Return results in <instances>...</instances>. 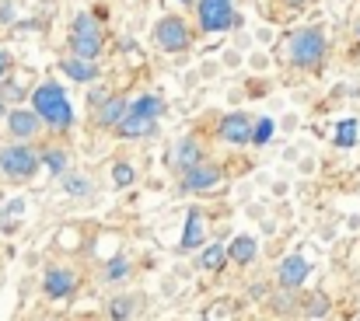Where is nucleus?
I'll return each instance as SVG.
<instances>
[{"mask_svg":"<svg viewBox=\"0 0 360 321\" xmlns=\"http://www.w3.org/2000/svg\"><path fill=\"white\" fill-rule=\"evenodd\" d=\"M196 164H203V143H200L196 136L175 140V147H172V168H175L179 175H186V171L196 168Z\"/></svg>","mask_w":360,"mask_h":321,"instance_id":"12","label":"nucleus"},{"mask_svg":"<svg viewBox=\"0 0 360 321\" xmlns=\"http://www.w3.org/2000/svg\"><path fill=\"white\" fill-rule=\"evenodd\" d=\"M28 102H32V112L39 115V122H42L46 129L67 133V129L74 126V105H70L67 91H63L56 81H42V84L28 95Z\"/></svg>","mask_w":360,"mask_h":321,"instance_id":"1","label":"nucleus"},{"mask_svg":"<svg viewBox=\"0 0 360 321\" xmlns=\"http://www.w3.org/2000/svg\"><path fill=\"white\" fill-rule=\"evenodd\" d=\"M203 241H207V234H203V214H200V210H189V220H186V230H182L179 248H182V251L203 248Z\"/></svg>","mask_w":360,"mask_h":321,"instance_id":"17","label":"nucleus"},{"mask_svg":"<svg viewBox=\"0 0 360 321\" xmlns=\"http://www.w3.org/2000/svg\"><path fill=\"white\" fill-rule=\"evenodd\" d=\"M126 276H129V258H126V255L109 258L105 269H102V280H105V283H120V280H126Z\"/></svg>","mask_w":360,"mask_h":321,"instance_id":"22","label":"nucleus"},{"mask_svg":"<svg viewBox=\"0 0 360 321\" xmlns=\"http://www.w3.org/2000/svg\"><path fill=\"white\" fill-rule=\"evenodd\" d=\"M4 115H7V108H4V102H0V119H4Z\"/></svg>","mask_w":360,"mask_h":321,"instance_id":"30","label":"nucleus"},{"mask_svg":"<svg viewBox=\"0 0 360 321\" xmlns=\"http://www.w3.org/2000/svg\"><path fill=\"white\" fill-rule=\"evenodd\" d=\"M154 126L158 122H150V119H140V115H122L120 126H116V136L120 140H143V136H150L154 133Z\"/></svg>","mask_w":360,"mask_h":321,"instance_id":"16","label":"nucleus"},{"mask_svg":"<svg viewBox=\"0 0 360 321\" xmlns=\"http://www.w3.org/2000/svg\"><path fill=\"white\" fill-rule=\"evenodd\" d=\"M42 129H46V126L39 122V115H35L32 108H11V112H7V133H11L14 143H28V140H35Z\"/></svg>","mask_w":360,"mask_h":321,"instance_id":"10","label":"nucleus"},{"mask_svg":"<svg viewBox=\"0 0 360 321\" xmlns=\"http://www.w3.org/2000/svg\"><path fill=\"white\" fill-rule=\"evenodd\" d=\"M326 53H329V39H326V32H322L319 25L301 28V32H294V35L287 39V56H290V63L301 67V70H319L322 60H326Z\"/></svg>","mask_w":360,"mask_h":321,"instance_id":"2","label":"nucleus"},{"mask_svg":"<svg viewBox=\"0 0 360 321\" xmlns=\"http://www.w3.org/2000/svg\"><path fill=\"white\" fill-rule=\"evenodd\" d=\"M39 161L49 168V175H67V150L49 147V150H42V154H39Z\"/></svg>","mask_w":360,"mask_h":321,"instance_id":"21","label":"nucleus"},{"mask_svg":"<svg viewBox=\"0 0 360 321\" xmlns=\"http://www.w3.org/2000/svg\"><path fill=\"white\" fill-rule=\"evenodd\" d=\"M63 189H67L70 196H88V192H91V182H88L84 175H67V178H63Z\"/></svg>","mask_w":360,"mask_h":321,"instance_id":"26","label":"nucleus"},{"mask_svg":"<svg viewBox=\"0 0 360 321\" xmlns=\"http://www.w3.org/2000/svg\"><path fill=\"white\" fill-rule=\"evenodd\" d=\"M357 122L354 119H347V122H340V133H336V147H354L357 143Z\"/></svg>","mask_w":360,"mask_h":321,"instance_id":"25","label":"nucleus"},{"mask_svg":"<svg viewBox=\"0 0 360 321\" xmlns=\"http://www.w3.org/2000/svg\"><path fill=\"white\" fill-rule=\"evenodd\" d=\"M255 255H259V241H255L252 234H235V237H231V244H228V262L248 266V262H255Z\"/></svg>","mask_w":360,"mask_h":321,"instance_id":"14","label":"nucleus"},{"mask_svg":"<svg viewBox=\"0 0 360 321\" xmlns=\"http://www.w3.org/2000/svg\"><path fill=\"white\" fill-rule=\"evenodd\" d=\"M179 4H193V7H196V0H179Z\"/></svg>","mask_w":360,"mask_h":321,"instance_id":"31","label":"nucleus"},{"mask_svg":"<svg viewBox=\"0 0 360 321\" xmlns=\"http://www.w3.org/2000/svg\"><path fill=\"white\" fill-rule=\"evenodd\" d=\"M11 70H14V60H11V53H7V49H0V84L11 77Z\"/></svg>","mask_w":360,"mask_h":321,"instance_id":"27","label":"nucleus"},{"mask_svg":"<svg viewBox=\"0 0 360 321\" xmlns=\"http://www.w3.org/2000/svg\"><path fill=\"white\" fill-rule=\"evenodd\" d=\"M133 182H136V168H133L129 161H116V164H112V185H116V189H129Z\"/></svg>","mask_w":360,"mask_h":321,"instance_id":"23","label":"nucleus"},{"mask_svg":"<svg viewBox=\"0 0 360 321\" xmlns=\"http://www.w3.org/2000/svg\"><path fill=\"white\" fill-rule=\"evenodd\" d=\"M133 311H136V301H133L129 294L112 297V301H109V308H105L109 321H129V318H133Z\"/></svg>","mask_w":360,"mask_h":321,"instance_id":"20","label":"nucleus"},{"mask_svg":"<svg viewBox=\"0 0 360 321\" xmlns=\"http://www.w3.org/2000/svg\"><path fill=\"white\" fill-rule=\"evenodd\" d=\"M60 70L70 77V81H77V84H95L98 81V67L95 63H88V60H77V56H67V60H60Z\"/></svg>","mask_w":360,"mask_h":321,"instance_id":"15","label":"nucleus"},{"mask_svg":"<svg viewBox=\"0 0 360 321\" xmlns=\"http://www.w3.org/2000/svg\"><path fill=\"white\" fill-rule=\"evenodd\" d=\"M14 21V4H0V25H11Z\"/></svg>","mask_w":360,"mask_h":321,"instance_id":"28","label":"nucleus"},{"mask_svg":"<svg viewBox=\"0 0 360 321\" xmlns=\"http://www.w3.org/2000/svg\"><path fill=\"white\" fill-rule=\"evenodd\" d=\"M308 276H311V262L304 255H287L276 269V283L283 290H301L308 283Z\"/></svg>","mask_w":360,"mask_h":321,"instance_id":"11","label":"nucleus"},{"mask_svg":"<svg viewBox=\"0 0 360 321\" xmlns=\"http://www.w3.org/2000/svg\"><path fill=\"white\" fill-rule=\"evenodd\" d=\"M77 290H81V276H77L74 269H67V266H49V269L42 273V294H46L49 301H70Z\"/></svg>","mask_w":360,"mask_h":321,"instance_id":"7","label":"nucleus"},{"mask_svg":"<svg viewBox=\"0 0 360 321\" xmlns=\"http://www.w3.org/2000/svg\"><path fill=\"white\" fill-rule=\"evenodd\" d=\"M154 46H158L161 53H186V49L193 46V32H189V25H186L182 18L165 14V18L154 25Z\"/></svg>","mask_w":360,"mask_h":321,"instance_id":"6","label":"nucleus"},{"mask_svg":"<svg viewBox=\"0 0 360 321\" xmlns=\"http://www.w3.org/2000/svg\"><path fill=\"white\" fill-rule=\"evenodd\" d=\"M354 321H360V315H357V318H354Z\"/></svg>","mask_w":360,"mask_h":321,"instance_id":"32","label":"nucleus"},{"mask_svg":"<svg viewBox=\"0 0 360 321\" xmlns=\"http://www.w3.org/2000/svg\"><path fill=\"white\" fill-rule=\"evenodd\" d=\"M224 266H228V244H224V241H210V244L200 251V269L221 273Z\"/></svg>","mask_w":360,"mask_h":321,"instance_id":"18","label":"nucleus"},{"mask_svg":"<svg viewBox=\"0 0 360 321\" xmlns=\"http://www.w3.org/2000/svg\"><path fill=\"white\" fill-rule=\"evenodd\" d=\"M196 25H200V32L217 35V32L241 25V18L231 0H196Z\"/></svg>","mask_w":360,"mask_h":321,"instance_id":"5","label":"nucleus"},{"mask_svg":"<svg viewBox=\"0 0 360 321\" xmlns=\"http://www.w3.org/2000/svg\"><path fill=\"white\" fill-rule=\"evenodd\" d=\"M102 53H105V35H102V25H98V18H95V14L81 11V14L74 18V25H70V56L95 63Z\"/></svg>","mask_w":360,"mask_h":321,"instance_id":"3","label":"nucleus"},{"mask_svg":"<svg viewBox=\"0 0 360 321\" xmlns=\"http://www.w3.org/2000/svg\"><path fill=\"white\" fill-rule=\"evenodd\" d=\"M42 168L39 150H32L28 143H7L0 147V175L11 182H28L35 171Z\"/></svg>","mask_w":360,"mask_h":321,"instance_id":"4","label":"nucleus"},{"mask_svg":"<svg viewBox=\"0 0 360 321\" xmlns=\"http://www.w3.org/2000/svg\"><path fill=\"white\" fill-rule=\"evenodd\" d=\"M273 119H255V126H252V143L255 147H262V143H269V136H273Z\"/></svg>","mask_w":360,"mask_h":321,"instance_id":"24","label":"nucleus"},{"mask_svg":"<svg viewBox=\"0 0 360 321\" xmlns=\"http://www.w3.org/2000/svg\"><path fill=\"white\" fill-rule=\"evenodd\" d=\"M287 7H304V4H311V0H283Z\"/></svg>","mask_w":360,"mask_h":321,"instance_id":"29","label":"nucleus"},{"mask_svg":"<svg viewBox=\"0 0 360 321\" xmlns=\"http://www.w3.org/2000/svg\"><path fill=\"white\" fill-rule=\"evenodd\" d=\"M129 115H140V119L158 122V115H165V102L158 95H140V98L129 102Z\"/></svg>","mask_w":360,"mask_h":321,"instance_id":"19","label":"nucleus"},{"mask_svg":"<svg viewBox=\"0 0 360 321\" xmlns=\"http://www.w3.org/2000/svg\"><path fill=\"white\" fill-rule=\"evenodd\" d=\"M224 185V171L217 168V164H196V168H189L186 175H182V192H214V189H221Z\"/></svg>","mask_w":360,"mask_h":321,"instance_id":"8","label":"nucleus"},{"mask_svg":"<svg viewBox=\"0 0 360 321\" xmlns=\"http://www.w3.org/2000/svg\"><path fill=\"white\" fill-rule=\"evenodd\" d=\"M126 112H129V98H122V95H109V98L98 105V112H95V126H98V129H116Z\"/></svg>","mask_w":360,"mask_h":321,"instance_id":"13","label":"nucleus"},{"mask_svg":"<svg viewBox=\"0 0 360 321\" xmlns=\"http://www.w3.org/2000/svg\"><path fill=\"white\" fill-rule=\"evenodd\" d=\"M252 126H255L252 115L228 112V115H221V122H217V136H221L224 143H231V147H245V143H252Z\"/></svg>","mask_w":360,"mask_h":321,"instance_id":"9","label":"nucleus"}]
</instances>
